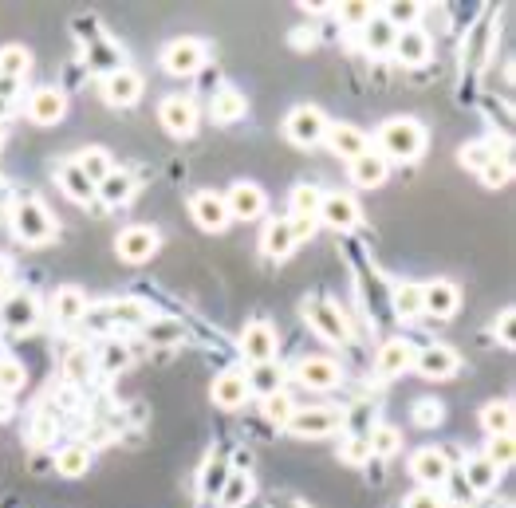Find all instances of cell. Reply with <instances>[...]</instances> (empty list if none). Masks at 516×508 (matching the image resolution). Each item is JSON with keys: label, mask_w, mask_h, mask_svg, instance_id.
<instances>
[{"label": "cell", "mask_w": 516, "mask_h": 508, "mask_svg": "<svg viewBox=\"0 0 516 508\" xmlns=\"http://www.w3.org/2000/svg\"><path fill=\"white\" fill-rule=\"evenodd\" d=\"M426 150V127L418 119H387L375 134V154L387 162H414Z\"/></svg>", "instance_id": "cell-1"}, {"label": "cell", "mask_w": 516, "mask_h": 508, "mask_svg": "<svg viewBox=\"0 0 516 508\" xmlns=\"http://www.w3.org/2000/svg\"><path fill=\"white\" fill-rule=\"evenodd\" d=\"M12 233L24 245H48L56 237V221L36 197H16L12 201Z\"/></svg>", "instance_id": "cell-2"}, {"label": "cell", "mask_w": 516, "mask_h": 508, "mask_svg": "<svg viewBox=\"0 0 516 508\" xmlns=\"http://www.w3.org/2000/svg\"><path fill=\"white\" fill-rule=\"evenodd\" d=\"M410 477H414L422 489H442V485L453 477L450 453H446V449H438V445L418 449V453L410 457Z\"/></svg>", "instance_id": "cell-3"}, {"label": "cell", "mask_w": 516, "mask_h": 508, "mask_svg": "<svg viewBox=\"0 0 516 508\" xmlns=\"http://www.w3.org/2000/svg\"><path fill=\"white\" fill-rule=\"evenodd\" d=\"M339 426H343V414L331 406H304V410L296 406V414L288 418L284 430H292L296 438H331Z\"/></svg>", "instance_id": "cell-4"}, {"label": "cell", "mask_w": 516, "mask_h": 508, "mask_svg": "<svg viewBox=\"0 0 516 508\" xmlns=\"http://www.w3.org/2000/svg\"><path fill=\"white\" fill-rule=\"evenodd\" d=\"M209 60V44L205 40H194V36H182L174 44L162 48V67L170 75H197Z\"/></svg>", "instance_id": "cell-5"}, {"label": "cell", "mask_w": 516, "mask_h": 508, "mask_svg": "<svg viewBox=\"0 0 516 508\" xmlns=\"http://www.w3.org/2000/svg\"><path fill=\"white\" fill-rule=\"evenodd\" d=\"M304 316H308V323H312V331L320 335V339H327V343H347L351 339V327H347V319H343V312L331 304V300H304Z\"/></svg>", "instance_id": "cell-6"}, {"label": "cell", "mask_w": 516, "mask_h": 508, "mask_svg": "<svg viewBox=\"0 0 516 508\" xmlns=\"http://www.w3.org/2000/svg\"><path fill=\"white\" fill-rule=\"evenodd\" d=\"M284 134L296 146H316V142H323V134H327V115H323L320 107H312V103L292 107L288 119H284Z\"/></svg>", "instance_id": "cell-7"}, {"label": "cell", "mask_w": 516, "mask_h": 508, "mask_svg": "<svg viewBox=\"0 0 516 508\" xmlns=\"http://www.w3.org/2000/svg\"><path fill=\"white\" fill-rule=\"evenodd\" d=\"M359 201L351 197V193H323V205H320V217H316V225H327V229H335V233H351L355 225H359Z\"/></svg>", "instance_id": "cell-8"}, {"label": "cell", "mask_w": 516, "mask_h": 508, "mask_svg": "<svg viewBox=\"0 0 516 508\" xmlns=\"http://www.w3.org/2000/svg\"><path fill=\"white\" fill-rule=\"evenodd\" d=\"M414 367H418V375L422 379H453L457 371H461V355L446 347V343H434V347H418V355H414Z\"/></svg>", "instance_id": "cell-9"}, {"label": "cell", "mask_w": 516, "mask_h": 508, "mask_svg": "<svg viewBox=\"0 0 516 508\" xmlns=\"http://www.w3.org/2000/svg\"><path fill=\"white\" fill-rule=\"evenodd\" d=\"M241 355L249 359V367L276 359V327L268 319H249L241 327Z\"/></svg>", "instance_id": "cell-10"}, {"label": "cell", "mask_w": 516, "mask_h": 508, "mask_svg": "<svg viewBox=\"0 0 516 508\" xmlns=\"http://www.w3.org/2000/svg\"><path fill=\"white\" fill-rule=\"evenodd\" d=\"M158 123L174 138H190L197 127V103L190 95H166L162 107H158Z\"/></svg>", "instance_id": "cell-11"}, {"label": "cell", "mask_w": 516, "mask_h": 508, "mask_svg": "<svg viewBox=\"0 0 516 508\" xmlns=\"http://www.w3.org/2000/svg\"><path fill=\"white\" fill-rule=\"evenodd\" d=\"M190 213L205 233H225L229 229V205H225V193L213 190H197L190 197Z\"/></svg>", "instance_id": "cell-12"}, {"label": "cell", "mask_w": 516, "mask_h": 508, "mask_svg": "<svg viewBox=\"0 0 516 508\" xmlns=\"http://www.w3.org/2000/svg\"><path fill=\"white\" fill-rule=\"evenodd\" d=\"M225 205H229V221H260L268 209V197L253 182H237L225 193Z\"/></svg>", "instance_id": "cell-13"}, {"label": "cell", "mask_w": 516, "mask_h": 508, "mask_svg": "<svg viewBox=\"0 0 516 508\" xmlns=\"http://www.w3.org/2000/svg\"><path fill=\"white\" fill-rule=\"evenodd\" d=\"M323 142L331 146V154H335V158H347V162H355L359 154H367V150H371L367 130L351 127V123H327Z\"/></svg>", "instance_id": "cell-14"}, {"label": "cell", "mask_w": 516, "mask_h": 508, "mask_svg": "<svg viewBox=\"0 0 516 508\" xmlns=\"http://www.w3.org/2000/svg\"><path fill=\"white\" fill-rule=\"evenodd\" d=\"M115 253L123 256L127 264H142V260H150L158 253V233L150 225H127L119 233V241H115Z\"/></svg>", "instance_id": "cell-15"}, {"label": "cell", "mask_w": 516, "mask_h": 508, "mask_svg": "<svg viewBox=\"0 0 516 508\" xmlns=\"http://www.w3.org/2000/svg\"><path fill=\"white\" fill-rule=\"evenodd\" d=\"M296 382L308 386V390H335L343 382V371L335 359H323V355H312V359H300L296 363Z\"/></svg>", "instance_id": "cell-16"}, {"label": "cell", "mask_w": 516, "mask_h": 508, "mask_svg": "<svg viewBox=\"0 0 516 508\" xmlns=\"http://www.w3.org/2000/svg\"><path fill=\"white\" fill-rule=\"evenodd\" d=\"M103 99L111 107H134L142 99V75L134 67H119L103 79Z\"/></svg>", "instance_id": "cell-17"}, {"label": "cell", "mask_w": 516, "mask_h": 508, "mask_svg": "<svg viewBox=\"0 0 516 508\" xmlns=\"http://www.w3.org/2000/svg\"><path fill=\"white\" fill-rule=\"evenodd\" d=\"M461 304V292L453 280H430L422 284V316H434V319H450Z\"/></svg>", "instance_id": "cell-18"}, {"label": "cell", "mask_w": 516, "mask_h": 508, "mask_svg": "<svg viewBox=\"0 0 516 508\" xmlns=\"http://www.w3.org/2000/svg\"><path fill=\"white\" fill-rule=\"evenodd\" d=\"M0 319H4V327H12V331H32V327L40 323V300H36L32 292H12V296L0 304Z\"/></svg>", "instance_id": "cell-19"}, {"label": "cell", "mask_w": 516, "mask_h": 508, "mask_svg": "<svg viewBox=\"0 0 516 508\" xmlns=\"http://www.w3.org/2000/svg\"><path fill=\"white\" fill-rule=\"evenodd\" d=\"M414 355H418L414 343H406V339H387V343L379 347V355H375V371H379L383 379H398V375H406V371L414 367Z\"/></svg>", "instance_id": "cell-20"}, {"label": "cell", "mask_w": 516, "mask_h": 508, "mask_svg": "<svg viewBox=\"0 0 516 508\" xmlns=\"http://www.w3.org/2000/svg\"><path fill=\"white\" fill-rule=\"evenodd\" d=\"M64 115H67L64 91H56V87H40V91H32V95H28V119H32L36 127H52V123H60Z\"/></svg>", "instance_id": "cell-21"}, {"label": "cell", "mask_w": 516, "mask_h": 508, "mask_svg": "<svg viewBox=\"0 0 516 508\" xmlns=\"http://www.w3.org/2000/svg\"><path fill=\"white\" fill-rule=\"evenodd\" d=\"M390 52L398 56L402 67H422L430 64V56H434V40L422 28H406V32H398V40H394Z\"/></svg>", "instance_id": "cell-22"}, {"label": "cell", "mask_w": 516, "mask_h": 508, "mask_svg": "<svg viewBox=\"0 0 516 508\" xmlns=\"http://www.w3.org/2000/svg\"><path fill=\"white\" fill-rule=\"evenodd\" d=\"M213 406H221V410H241L253 394H249V382H245V371H221L217 379H213Z\"/></svg>", "instance_id": "cell-23"}, {"label": "cell", "mask_w": 516, "mask_h": 508, "mask_svg": "<svg viewBox=\"0 0 516 508\" xmlns=\"http://www.w3.org/2000/svg\"><path fill=\"white\" fill-rule=\"evenodd\" d=\"M296 249V233H292V221L288 217H276V221H268L264 225V233H260V253L268 256V260H288Z\"/></svg>", "instance_id": "cell-24"}, {"label": "cell", "mask_w": 516, "mask_h": 508, "mask_svg": "<svg viewBox=\"0 0 516 508\" xmlns=\"http://www.w3.org/2000/svg\"><path fill=\"white\" fill-rule=\"evenodd\" d=\"M461 481L469 485V493H473V497H485V493H493V489H497L501 473L485 461V453H473V457H465V465H461Z\"/></svg>", "instance_id": "cell-25"}, {"label": "cell", "mask_w": 516, "mask_h": 508, "mask_svg": "<svg viewBox=\"0 0 516 508\" xmlns=\"http://www.w3.org/2000/svg\"><path fill=\"white\" fill-rule=\"evenodd\" d=\"M351 166V182L359 186V190H375V186H383L390 174V162L387 158H379L375 150H367V154H359L355 162H347Z\"/></svg>", "instance_id": "cell-26"}, {"label": "cell", "mask_w": 516, "mask_h": 508, "mask_svg": "<svg viewBox=\"0 0 516 508\" xmlns=\"http://www.w3.org/2000/svg\"><path fill=\"white\" fill-rule=\"evenodd\" d=\"M359 32H363V48H367L371 56H387L390 48H394V40H398V28L390 24L383 12H371V20H367Z\"/></svg>", "instance_id": "cell-27"}, {"label": "cell", "mask_w": 516, "mask_h": 508, "mask_svg": "<svg viewBox=\"0 0 516 508\" xmlns=\"http://www.w3.org/2000/svg\"><path fill=\"white\" fill-rule=\"evenodd\" d=\"M245 382H249V394L268 398V394L284 390V367H280L276 359H268V363H253V367L245 371Z\"/></svg>", "instance_id": "cell-28"}, {"label": "cell", "mask_w": 516, "mask_h": 508, "mask_svg": "<svg viewBox=\"0 0 516 508\" xmlns=\"http://www.w3.org/2000/svg\"><path fill=\"white\" fill-rule=\"evenodd\" d=\"M107 319H111L115 331H119V327H146V323H150V308H146V300L123 296V300H111V304H107Z\"/></svg>", "instance_id": "cell-29"}, {"label": "cell", "mask_w": 516, "mask_h": 508, "mask_svg": "<svg viewBox=\"0 0 516 508\" xmlns=\"http://www.w3.org/2000/svg\"><path fill=\"white\" fill-rule=\"evenodd\" d=\"M95 197H99L103 205H127L130 197H134V174H130V170H111V174L95 186Z\"/></svg>", "instance_id": "cell-30"}, {"label": "cell", "mask_w": 516, "mask_h": 508, "mask_svg": "<svg viewBox=\"0 0 516 508\" xmlns=\"http://www.w3.org/2000/svg\"><path fill=\"white\" fill-rule=\"evenodd\" d=\"M323 205V190L320 186H296L288 197V217L292 221H316Z\"/></svg>", "instance_id": "cell-31"}, {"label": "cell", "mask_w": 516, "mask_h": 508, "mask_svg": "<svg viewBox=\"0 0 516 508\" xmlns=\"http://www.w3.org/2000/svg\"><path fill=\"white\" fill-rule=\"evenodd\" d=\"M56 182H60V190H64L71 201H91V197H95V186L83 178V170L75 166V158H67V162L56 166Z\"/></svg>", "instance_id": "cell-32"}, {"label": "cell", "mask_w": 516, "mask_h": 508, "mask_svg": "<svg viewBox=\"0 0 516 508\" xmlns=\"http://www.w3.org/2000/svg\"><path fill=\"white\" fill-rule=\"evenodd\" d=\"M75 166L83 170V178H87L91 186H99V182L115 170V162H111V154H107L103 146H87V150H79V154H75Z\"/></svg>", "instance_id": "cell-33"}, {"label": "cell", "mask_w": 516, "mask_h": 508, "mask_svg": "<svg viewBox=\"0 0 516 508\" xmlns=\"http://www.w3.org/2000/svg\"><path fill=\"white\" fill-rule=\"evenodd\" d=\"M513 402H489L481 410V430L489 438H513Z\"/></svg>", "instance_id": "cell-34"}, {"label": "cell", "mask_w": 516, "mask_h": 508, "mask_svg": "<svg viewBox=\"0 0 516 508\" xmlns=\"http://www.w3.org/2000/svg\"><path fill=\"white\" fill-rule=\"evenodd\" d=\"M52 316L60 319V323H79V319L87 316V296H83L79 288H56V296H52Z\"/></svg>", "instance_id": "cell-35"}, {"label": "cell", "mask_w": 516, "mask_h": 508, "mask_svg": "<svg viewBox=\"0 0 516 508\" xmlns=\"http://www.w3.org/2000/svg\"><path fill=\"white\" fill-rule=\"evenodd\" d=\"M245 111H249V103H245V95H237V91H217L213 95V103H209V115H213V123H237V119H245Z\"/></svg>", "instance_id": "cell-36"}, {"label": "cell", "mask_w": 516, "mask_h": 508, "mask_svg": "<svg viewBox=\"0 0 516 508\" xmlns=\"http://www.w3.org/2000/svg\"><path fill=\"white\" fill-rule=\"evenodd\" d=\"M497 158H501V154H497V142H493V138H477V142H465V146L457 150V162H461L465 170H477V174H481L489 162H497Z\"/></svg>", "instance_id": "cell-37"}, {"label": "cell", "mask_w": 516, "mask_h": 508, "mask_svg": "<svg viewBox=\"0 0 516 508\" xmlns=\"http://www.w3.org/2000/svg\"><path fill=\"white\" fill-rule=\"evenodd\" d=\"M253 493H257V485H253L249 473H229V481L217 493V501H221V508H245L253 501Z\"/></svg>", "instance_id": "cell-38"}, {"label": "cell", "mask_w": 516, "mask_h": 508, "mask_svg": "<svg viewBox=\"0 0 516 508\" xmlns=\"http://www.w3.org/2000/svg\"><path fill=\"white\" fill-rule=\"evenodd\" d=\"M32 71V56L28 48L20 44H4L0 48V79H12V83H24V75Z\"/></svg>", "instance_id": "cell-39"}, {"label": "cell", "mask_w": 516, "mask_h": 508, "mask_svg": "<svg viewBox=\"0 0 516 508\" xmlns=\"http://www.w3.org/2000/svg\"><path fill=\"white\" fill-rule=\"evenodd\" d=\"M91 469V449L87 445H64L56 453V473L60 477H83Z\"/></svg>", "instance_id": "cell-40"}, {"label": "cell", "mask_w": 516, "mask_h": 508, "mask_svg": "<svg viewBox=\"0 0 516 508\" xmlns=\"http://www.w3.org/2000/svg\"><path fill=\"white\" fill-rule=\"evenodd\" d=\"M367 442H371V457H394L402 449V434L387 422H379V426L367 430Z\"/></svg>", "instance_id": "cell-41"}, {"label": "cell", "mask_w": 516, "mask_h": 508, "mask_svg": "<svg viewBox=\"0 0 516 508\" xmlns=\"http://www.w3.org/2000/svg\"><path fill=\"white\" fill-rule=\"evenodd\" d=\"M394 312L402 319L422 316V284H414V280L398 284V288H394Z\"/></svg>", "instance_id": "cell-42"}, {"label": "cell", "mask_w": 516, "mask_h": 508, "mask_svg": "<svg viewBox=\"0 0 516 508\" xmlns=\"http://www.w3.org/2000/svg\"><path fill=\"white\" fill-rule=\"evenodd\" d=\"M264 406V418L272 422V426H288V418L296 414V402H292V394L288 390H276V394H268V398H260Z\"/></svg>", "instance_id": "cell-43"}, {"label": "cell", "mask_w": 516, "mask_h": 508, "mask_svg": "<svg viewBox=\"0 0 516 508\" xmlns=\"http://www.w3.org/2000/svg\"><path fill=\"white\" fill-rule=\"evenodd\" d=\"M95 371V355L87 347H71L64 359V379L67 382H87Z\"/></svg>", "instance_id": "cell-44"}, {"label": "cell", "mask_w": 516, "mask_h": 508, "mask_svg": "<svg viewBox=\"0 0 516 508\" xmlns=\"http://www.w3.org/2000/svg\"><path fill=\"white\" fill-rule=\"evenodd\" d=\"M229 473H233V469H229L221 457H209V461H205V469H201V493H205V497H217V493L225 489Z\"/></svg>", "instance_id": "cell-45"}, {"label": "cell", "mask_w": 516, "mask_h": 508, "mask_svg": "<svg viewBox=\"0 0 516 508\" xmlns=\"http://www.w3.org/2000/svg\"><path fill=\"white\" fill-rule=\"evenodd\" d=\"M485 461H489V465H493L497 473L513 469V461H516L513 438H489V445H485Z\"/></svg>", "instance_id": "cell-46"}, {"label": "cell", "mask_w": 516, "mask_h": 508, "mask_svg": "<svg viewBox=\"0 0 516 508\" xmlns=\"http://www.w3.org/2000/svg\"><path fill=\"white\" fill-rule=\"evenodd\" d=\"M383 16H387L398 32H406V28H418L422 4H410V0H402V4H387V8H383Z\"/></svg>", "instance_id": "cell-47"}, {"label": "cell", "mask_w": 516, "mask_h": 508, "mask_svg": "<svg viewBox=\"0 0 516 508\" xmlns=\"http://www.w3.org/2000/svg\"><path fill=\"white\" fill-rule=\"evenodd\" d=\"M28 379V371H24V363L20 359H12V355H0V394H12V390H20Z\"/></svg>", "instance_id": "cell-48"}, {"label": "cell", "mask_w": 516, "mask_h": 508, "mask_svg": "<svg viewBox=\"0 0 516 508\" xmlns=\"http://www.w3.org/2000/svg\"><path fill=\"white\" fill-rule=\"evenodd\" d=\"M339 457H343L347 465H367V461H371V442H367V434H351L347 442L339 445Z\"/></svg>", "instance_id": "cell-49"}, {"label": "cell", "mask_w": 516, "mask_h": 508, "mask_svg": "<svg viewBox=\"0 0 516 508\" xmlns=\"http://www.w3.org/2000/svg\"><path fill=\"white\" fill-rule=\"evenodd\" d=\"M442 418H446V406H442V402H434V398L414 402V426L430 430V426H442Z\"/></svg>", "instance_id": "cell-50"}, {"label": "cell", "mask_w": 516, "mask_h": 508, "mask_svg": "<svg viewBox=\"0 0 516 508\" xmlns=\"http://www.w3.org/2000/svg\"><path fill=\"white\" fill-rule=\"evenodd\" d=\"M146 339H154V343H178L182 339V327L174 319H150L146 323Z\"/></svg>", "instance_id": "cell-51"}, {"label": "cell", "mask_w": 516, "mask_h": 508, "mask_svg": "<svg viewBox=\"0 0 516 508\" xmlns=\"http://www.w3.org/2000/svg\"><path fill=\"white\" fill-rule=\"evenodd\" d=\"M99 363H103V371H123V367H130V347L127 343H107L103 347V355H99Z\"/></svg>", "instance_id": "cell-52"}, {"label": "cell", "mask_w": 516, "mask_h": 508, "mask_svg": "<svg viewBox=\"0 0 516 508\" xmlns=\"http://www.w3.org/2000/svg\"><path fill=\"white\" fill-rule=\"evenodd\" d=\"M339 20H343L347 28H363V24L371 20V4H363V0H351V4H339Z\"/></svg>", "instance_id": "cell-53"}, {"label": "cell", "mask_w": 516, "mask_h": 508, "mask_svg": "<svg viewBox=\"0 0 516 508\" xmlns=\"http://www.w3.org/2000/svg\"><path fill=\"white\" fill-rule=\"evenodd\" d=\"M509 178H513V166H509V158H497V162H489V166L481 170V182H485V186H493V190H501Z\"/></svg>", "instance_id": "cell-54"}, {"label": "cell", "mask_w": 516, "mask_h": 508, "mask_svg": "<svg viewBox=\"0 0 516 508\" xmlns=\"http://www.w3.org/2000/svg\"><path fill=\"white\" fill-rule=\"evenodd\" d=\"M493 335L501 339V347H509V351L516 347V312H513V308H505V312L497 316V323H493Z\"/></svg>", "instance_id": "cell-55"}, {"label": "cell", "mask_w": 516, "mask_h": 508, "mask_svg": "<svg viewBox=\"0 0 516 508\" xmlns=\"http://www.w3.org/2000/svg\"><path fill=\"white\" fill-rule=\"evenodd\" d=\"M402 508H446V497H442L438 489H414V493L402 501Z\"/></svg>", "instance_id": "cell-56"}, {"label": "cell", "mask_w": 516, "mask_h": 508, "mask_svg": "<svg viewBox=\"0 0 516 508\" xmlns=\"http://www.w3.org/2000/svg\"><path fill=\"white\" fill-rule=\"evenodd\" d=\"M83 323L91 327V331H111V319H107V308H87V316Z\"/></svg>", "instance_id": "cell-57"}, {"label": "cell", "mask_w": 516, "mask_h": 508, "mask_svg": "<svg viewBox=\"0 0 516 508\" xmlns=\"http://www.w3.org/2000/svg\"><path fill=\"white\" fill-rule=\"evenodd\" d=\"M292 44H296V48H304V44L312 48V44H316V32H312V28H296V32H292Z\"/></svg>", "instance_id": "cell-58"}, {"label": "cell", "mask_w": 516, "mask_h": 508, "mask_svg": "<svg viewBox=\"0 0 516 508\" xmlns=\"http://www.w3.org/2000/svg\"><path fill=\"white\" fill-rule=\"evenodd\" d=\"M327 8H331L327 0H312V4H304V12H327Z\"/></svg>", "instance_id": "cell-59"}, {"label": "cell", "mask_w": 516, "mask_h": 508, "mask_svg": "<svg viewBox=\"0 0 516 508\" xmlns=\"http://www.w3.org/2000/svg\"><path fill=\"white\" fill-rule=\"evenodd\" d=\"M4 284H8V264L0 260V288H4Z\"/></svg>", "instance_id": "cell-60"}, {"label": "cell", "mask_w": 516, "mask_h": 508, "mask_svg": "<svg viewBox=\"0 0 516 508\" xmlns=\"http://www.w3.org/2000/svg\"><path fill=\"white\" fill-rule=\"evenodd\" d=\"M8 111H12V103H8V99H4V95H0V119H4V115H8Z\"/></svg>", "instance_id": "cell-61"}, {"label": "cell", "mask_w": 516, "mask_h": 508, "mask_svg": "<svg viewBox=\"0 0 516 508\" xmlns=\"http://www.w3.org/2000/svg\"><path fill=\"white\" fill-rule=\"evenodd\" d=\"M272 508H304V505H292V501H284V505H272Z\"/></svg>", "instance_id": "cell-62"}, {"label": "cell", "mask_w": 516, "mask_h": 508, "mask_svg": "<svg viewBox=\"0 0 516 508\" xmlns=\"http://www.w3.org/2000/svg\"><path fill=\"white\" fill-rule=\"evenodd\" d=\"M497 508H513V505H497Z\"/></svg>", "instance_id": "cell-63"}, {"label": "cell", "mask_w": 516, "mask_h": 508, "mask_svg": "<svg viewBox=\"0 0 516 508\" xmlns=\"http://www.w3.org/2000/svg\"><path fill=\"white\" fill-rule=\"evenodd\" d=\"M0 142H4V130H0Z\"/></svg>", "instance_id": "cell-64"}]
</instances>
